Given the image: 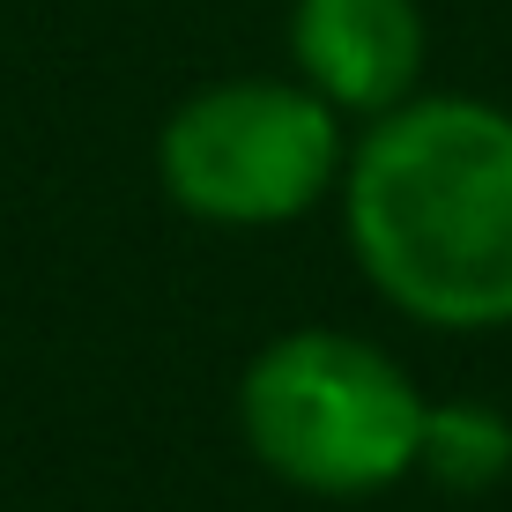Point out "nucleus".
Here are the masks:
<instances>
[{
    "label": "nucleus",
    "mask_w": 512,
    "mask_h": 512,
    "mask_svg": "<svg viewBox=\"0 0 512 512\" xmlns=\"http://www.w3.org/2000/svg\"><path fill=\"white\" fill-rule=\"evenodd\" d=\"M349 253L423 327H512V112L409 97L342 171Z\"/></svg>",
    "instance_id": "obj_1"
},
{
    "label": "nucleus",
    "mask_w": 512,
    "mask_h": 512,
    "mask_svg": "<svg viewBox=\"0 0 512 512\" xmlns=\"http://www.w3.org/2000/svg\"><path fill=\"white\" fill-rule=\"evenodd\" d=\"M416 379L386 349L334 327L275 334L238 386L245 446L268 461V475L320 498H372L401 483L423 446Z\"/></svg>",
    "instance_id": "obj_2"
},
{
    "label": "nucleus",
    "mask_w": 512,
    "mask_h": 512,
    "mask_svg": "<svg viewBox=\"0 0 512 512\" xmlns=\"http://www.w3.org/2000/svg\"><path fill=\"white\" fill-rule=\"evenodd\" d=\"M164 186L186 216L260 231V223L305 216L320 193L349 171L342 112L305 82H216L193 90L156 141Z\"/></svg>",
    "instance_id": "obj_3"
},
{
    "label": "nucleus",
    "mask_w": 512,
    "mask_h": 512,
    "mask_svg": "<svg viewBox=\"0 0 512 512\" xmlns=\"http://www.w3.org/2000/svg\"><path fill=\"white\" fill-rule=\"evenodd\" d=\"M297 82L334 112L386 119L416 97L423 75V8L416 0H297L290 8Z\"/></svg>",
    "instance_id": "obj_4"
},
{
    "label": "nucleus",
    "mask_w": 512,
    "mask_h": 512,
    "mask_svg": "<svg viewBox=\"0 0 512 512\" xmlns=\"http://www.w3.org/2000/svg\"><path fill=\"white\" fill-rule=\"evenodd\" d=\"M416 468L446 490H490L512 468V423L483 401H438V409H423Z\"/></svg>",
    "instance_id": "obj_5"
}]
</instances>
